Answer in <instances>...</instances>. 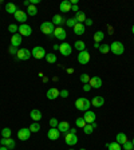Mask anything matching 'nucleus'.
<instances>
[{
  "instance_id": "nucleus-1",
  "label": "nucleus",
  "mask_w": 134,
  "mask_h": 150,
  "mask_svg": "<svg viewBox=\"0 0 134 150\" xmlns=\"http://www.w3.org/2000/svg\"><path fill=\"white\" fill-rule=\"evenodd\" d=\"M91 106V100H89L87 98H78V99L75 100V107L79 110V111H89Z\"/></svg>"
},
{
  "instance_id": "nucleus-2",
  "label": "nucleus",
  "mask_w": 134,
  "mask_h": 150,
  "mask_svg": "<svg viewBox=\"0 0 134 150\" xmlns=\"http://www.w3.org/2000/svg\"><path fill=\"white\" fill-rule=\"evenodd\" d=\"M110 51H111L114 55H122V54L125 52V46H123V43H121V42L116 40L113 42L111 44H110Z\"/></svg>"
},
{
  "instance_id": "nucleus-3",
  "label": "nucleus",
  "mask_w": 134,
  "mask_h": 150,
  "mask_svg": "<svg viewBox=\"0 0 134 150\" xmlns=\"http://www.w3.org/2000/svg\"><path fill=\"white\" fill-rule=\"evenodd\" d=\"M40 31L44 35H52L55 31V25L52 24V22H43L40 24Z\"/></svg>"
},
{
  "instance_id": "nucleus-4",
  "label": "nucleus",
  "mask_w": 134,
  "mask_h": 150,
  "mask_svg": "<svg viewBox=\"0 0 134 150\" xmlns=\"http://www.w3.org/2000/svg\"><path fill=\"white\" fill-rule=\"evenodd\" d=\"M32 56H34L35 59H43V58H46V50H44L42 46H35L34 50L31 51Z\"/></svg>"
},
{
  "instance_id": "nucleus-5",
  "label": "nucleus",
  "mask_w": 134,
  "mask_h": 150,
  "mask_svg": "<svg viewBox=\"0 0 134 150\" xmlns=\"http://www.w3.org/2000/svg\"><path fill=\"white\" fill-rule=\"evenodd\" d=\"M16 56H18L19 60H28L32 56V54H31V51L27 50V48H20V50H18Z\"/></svg>"
},
{
  "instance_id": "nucleus-6",
  "label": "nucleus",
  "mask_w": 134,
  "mask_h": 150,
  "mask_svg": "<svg viewBox=\"0 0 134 150\" xmlns=\"http://www.w3.org/2000/svg\"><path fill=\"white\" fill-rule=\"evenodd\" d=\"M30 137H31V131H30V129H28V127L19 129V131H18V138H19L20 141H27V139H30Z\"/></svg>"
},
{
  "instance_id": "nucleus-7",
  "label": "nucleus",
  "mask_w": 134,
  "mask_h": 150,
  "mask_svg": "<svg viewBox=\"0 0 134 150\" xmlns=\"http://www.w3.org/2000/svg\"><path fill=\"white\" fill-rule=\"evenodd\" d=\"M18 34H20L22 36H31V34H32L31 25H28L27 23H26V24H20L19 25V32Z\"/></svg>"
},
{
  "instance_id": "nucleus-8",
  "label": "nucleus",
  "mask_w": 134,
  "mask_h": 150,
  "mask_svg": "<svg viewBox=\"0 0 134 150\" xmlns=\"http://www.w3.org/2000/svg\"><path fill=\"white\" fill-rule=\"evenodd\" d=\"M65 142L69 145V146H74V145L78 144V135H77V134H71V133H66Z\"/></svg>"
},
{
  "instance_id": "nucleus-9",
  "label": "nucleus",
  "mask_w": 134,
  "mask_h": 150,
  "mask_svg": "<svg viewBox=\"0 0 134 150\" xmlns=\"http://www.w3.org/2000/svg\"><path fill=\"white\" fill-rule=\"evenodd\" d=\"M13 16H15L16 22H20L22 24H26V22H27V18H28L27 12H26V11H22V9H18Z\"/></svg>"
},
{
  "instance_id": "nucleus-10",
  "label": "nucleus",
  "mask_w": 134,
  "mask_h": 150,
  "mask_svg": "<svg viewBox=\"0 0 134 150\" xmlns=\"http://www.w3.org/2000/svg\"><path fill=\"white\" fill-rule=\"evenodd\" d=\"M78 62L81 63V64H87V63L90 62V54H89V51L84 50L78 54Z\"/></svg>"
},
{
  "instance_id": "nucleus-11",
  "label": "nucleus",
  "mask_w": 134,
  "mask_h": 150,
  "mask_svg": "<svg viewBox=\"0 0 134 150\" xmlns=\"http://www.w3.org/2000/svg\"><path fill=\"white\" fill-rule=\"evenodd\" d=\"M59 51L63 56H70L72 52V47L69 43H62L59 44Z\"/></svg>"
},
{
  "instance_id": "nucleus-12",
  "label": "nucleus",
  "mask_w": 134,
  "mask_h": 150,
  "mask_svg": "<svg viewBox=\"0 0 134 150\" xmlns=\"http://www.w3.org/2000/svg\"><path fill=\"white\" fill-rule=\"evenodd\" d=\"M52 35L56 39H59V40H65L66 38H67V32H66V30L63 27H56Z\"/></svg>"
},
{
  "instance_id": "nucleus-13",
  "label": "nucleus",
  "mask_w": 134,
  "mask_h": 150,
  "mask_svg": "<svg viewBox=\"0 0 134 150\" xmlns=\"http://www.w3.org/2000/svg\"><path fill=\"white\" fill-rule=\"evenodd\" d=\"M60 95V91L58 90L56 87H51V88H48L47 90V94H46V97L48 98L50 100H54V99H56V98Z\"/></svg>"
},
{
  "instance_id": "nucleus-14",
  "label": "nucleus",
  "mask_w": 134,
  "mask_h": 150,
  "mask_svg": "<svg viewBox=\"0 0 134 150\" xmlns=\"http://www.w3.org/2000/svg\"><path fill=\"white\" fill-rule=\"evenodd\" d=\"M89 84L91 86V88H101L102 87V84H103V82L99 76H91Z\"/></svg>"
},
{
  "instance_id": "nucleus-15",
  "label": "nucleus",
  "mask_w": 134,
  "mask_h": 150,
  "mask_svg": "<svg viewBox=\"0 0 134 150\" xmlns=\"http://www.w3.org/2000/svg\"><path fill=\"white\" fill-rule=\"evenodd\" d=\"M59 135H60V131L56 127H51L50 130H48V133H47V137H48V139H51V141L59 139Z\"/></svg>"
},
{
  "instance_id": "nucleus-16",
  "label": "nucleus",
  "mask_w": 134,
  "mask_h": 150,
  "mask_svg": "<svg viewBox=\"0 0 134 150\" xmlns=\"http://www.w3.org/2000/svg\"><path fill=\"white\" fill-rule=\"evenodd\" d=\"M22 40H23V36L20 34H13L12 36H11V46L16 47L18 48L20 44H22Z\"/></svg>"
},
{
  "instance_id": "nucleus-17",
  "label": "nucleus",
  "mask_w": 134,
  "mask_h": 150,
  "mask_svg": "<svg viewBox=\"0 0 134 150\" xmlns=\"http://www.w3.org/2000/svg\"><path fill=\"white\" fill-rule=\"evenodd\" d=\"M0 144L3 145V146H7L8 147V150L15 149V146H16L15 141H13L12 138H3V139H0Z\"/></svg>"
},
{
  "instance_id": "nucleus-18",
  "label": "nucleus",
  "mask_w": 134,
  "mask_h": 150,
  "mask_svg": "<svg viewBox=\"0 0 134 150\" xmlns=\"http://www.w3.org/2000/svg\"><path fill=\"white\" fill-rule=\"evenodd\" d=\"M83 118H84V121H86V123H94V122H95V118H97V115H95V112L94 111L89 110V111H84Z\"/></svg>"
},
{
  "instance_id": "nucleus-19",
  "label": "nucleus",
  "mask_w": 134,
  "mask_h": 150,
  "mask_svg": "<svg viewBox=\"0 0 134 150\" xmlns=\"http://www.w3.org/2000/svg\"><path fill=\"white\" fill-rule=\"evenodd\" d=\"M71 3H70V0H63L62 3L59 4V9H60V12L66 13V12H70L71 11Z\"/></svg>"
},
{
  "instance_id": "nucleus-20",
  "label": "nucleus",
  "mask_w": 134,
  "mask_h": 150,
  "mask_svg": "<svg viewBox=\"0 0 134 150\" xmlns=\"http://www.w3.org/2000/svg\"><path fill=\"white\" fill-rule=\"evenodd\" d=\"M56 129H58L60 133H65V134H66V133H69L71 127H70V123H69V122L62 121V122H59V125H58V127H56Z\"/></svg>"
},
{
  "instance_id": "nucleus-21",
  "label": "nucleus",
  "mask_w": 134,
  "mask_h": 150,
  "mask_svg": "<svg viewBox=\"0 0 134 150\" xmlns=\"http://www.w3.org/2000/svg\"><path fill=\"white\" fill-rule=\"evenodd\" d=\"M30 117H31V119L34 122H39L42 119V112L40 110H38V109H34L31 110V112H30Z\"/></svg>"
},
{
  "instance_id": "nucleus-22",
  "label": "nucleus",
  "mask_w": 134,
  "mask_h": 150,
  "mask_svg": "<svg viewBox=\"0 0 134 150\" xmlns=\"http://www.w3.org/2000/svg\"><path fill=\"white\" fill-rule=\"evenodd\" d=\"M52 24L54 25H56V27H60V24H63V23L66 22V19H63L62 18V15H59V13H56V15H54L52 16Z\"/></svg>"
},
{
  "instance_id": "nucleus-23",
  "label": "nucleus",
  "mask_w": 134,
  "mask_h": 150,
  "mask_svg": "<svg viewBox=\"0 0 134 150\" xmlns=\"http://www.w3.org/2000/svg\"><path fill=\"white\" fill-rule=\"evenodd\" d=\"M103 103H105V98L103 97H94L93 100H91V105L94 107H102Z\"/></svg>"
},
{
  "instance_id": "nucleus-24",
  "label": "nucleus",
  "mask_w": 134,
  "mask_h": 150,
  "mask_svg": "<svg viewBox=\"0 0 134 150\" xmlns=\"http://www.w3.org/2000/svg\"><path fill=\"white\" fill-rule=\"evenodd\" d=\"M74 34L81 36V35L84 34V24L83 23H77V25L74 27Z\"/></svg>"
},
{
  "instance_id": "nucleus-25",
  "label": "nucleus",
  "mask_w": 134,
  "mask_h": 150,
  "mask_svg": "<svg viewBox=\"0 0 134 150\" xmlns=\"http://www.w3.org/2000/svg\"><path fill=\"white\" fill-rule=\"evenodd\" d=\"M128 141H129V139H128V137H126L125 133H118V134H117V137H116V142H118L119 145L126 144Z\"/></svg>"
},
{
  "instance_id": "nucleus-26",
  "label": "nucleus",
  "mask_w": 134,
  "mask_h": 150,
  "mask_svg": "<svg viewBox=\"0 0 134 150\" xmlns=\"http://www.w3.org/2000/svg\"><path fill=\"white\" fill-rule=\"evenodd\" d=\"M6 11H7V13H9V15H15V12L18 11V7H16L13 3H7Z\"/></svg>"
},
{
  "instance_id": "nucleus-27",
  "label": "nucleus",
  "mask_w": 134,
  "mask_h": 150,
  "mask_svg": "<svg viewBox=\"0 0 134 150\" xmlns=\"http://www.w3.org/2000/svg\"><path fill=\"white\" fill-rule=\"evenodd\" d=\"M74 48L75 50H78L79 52H81V51H84L86 50V43H84L83 40H77L74 43Z\"/></svg>"
},
{
  "instance_id": "nucleus-28",
  "label": "nucleus",
  "mask_w": 134,
  "mask_h": 150,
  "mask_svg": "<svg viewBox=\"0 0 134 150\" xmlns=\"http://www.w3.org/2000/svg\"><path fill=\"white\" fill-rule=\"evenodd\" d=\"M103 39H105V34H103L102 31H97L94 34V42H95V43H101Z\"/></svg>"
},
{
  "instance_id": "nucleus-29",
  "label": "nucleus",
  "mask_w": 134,
  "mask_h": 150,
  "mask_svg": "<svg viewBox=\"0 0 134 150\" xmlns=\"http://www.w3.org/2000/svg\"><path fill=\"white\" fill-rule=\"evenodd\" d=\"M75 19H77V22L78 23H84V20H86V13L83 12V11H79V12L75 13Z\"/></svg>"
},
{
  "instance_id": "nucleus-30",
  "label": "nucleus",
  "mask_w": 134,
  "mask_h": 150,
  "mask_svg": "<svg viewBox=\"0 0 134 150\" xmlns=\"http://www.w3.org/2000/svg\"><path fill=\"white\" fill-rule=\"evenodd\" d=\"M106 147L109 150H121V145L118 144V142H110V144H106Z\"/></svg>"
},
{
  "instance_id": "nucleus-31",
  "label": "nucleus",
  "mask_w": 134,
  "mask_h": 150,
  "mask_svg": "<svg viewBox=\"0 0 134 150\" xmlns=\"http://www.w3.org/2000/svg\"><path fill=\"white\" fill-rule=\"evenodd\" d=\"M99 52L101 54H109L110 52V46L109 44H106V43H103V44H99Z\"/></svg>"
},
{
  "instance_id": "nucleus-32",
  "label": "nucleus",
  "mask_w": 134,
  "mask_h": 150,
  "mask_svg": "<svg viewBox=\"0 0 134 150\" xmlns=\"http://www.w3.org/2000/svg\"><path fill=\"white\" fill-rule=\"evenodd\" d=\"M46 60L48 63H51V64H52V63H56V54H46Z\"/></svg>"
},
{
  "instance_id": "nucleus-33",
  "label": "nucleus",
  "mask_w": 134,
  "mask_h": 150,
  "mask_svg": "<svg viewBox=\"0 0 134 150\" xmlns=\"http://www.w3.org/2000/svg\"><path fill=\"white\" fill-rule=\"evenodd\" d=\"M90 78H91L90 75H89V74H86V72H83V74H82L81 76H79V81H81L83 84H87L89 82H90Z\"/></svg>"
},
{
  "instance_id": "nucleus-34",
  "label": "nucleus",
  "mask_w": 134,
  "mask_h": 150,
  "mask_svg": "<svg viewBox=\"0 0 134 150\" xmlns=\"http://www.w3.org/2000/svg\"><path fill=\"white\" fill-rule=\"evenodd\" d=\"M38 13V8L35 6H30V7H27V15H30V16H35Z\"/></svg>"
},
{
  "instance_id": "nucleus-35",
  "label": "nucleus",
  "mask_w": 134,
  "mask_h": 150,
  "mask_svg": "<svg viewBox=\"0 0 134 150\" xmlns=\"http://www.w3.org/2000/svg\"><path fill=\"white\" fill-rule=\"evenodd\" d=\"M11 134H12V130L9 127H4L1 130V137L3 138H11Z\"/></svg>"
},
{
  "instance_id": "nucleus-36",
  "label": "nucleus",
  "mask_w": 134,
  "mask_h": 150,
  "mask_svg": "<svg viewBox=\"0 0 134 150\" xmlns=\"http://www.w3.org/2000/svg\"><path fill=\"white\" fill-rule=\"evenodd\" d=\"M75 125H77V127H79V129H83L84 126L87 125L86 123V121H84V118L82 117V118H78L77 121H75Z\"/></svg>"
},
{
  "instance_id": "nucleus-37",
  "label": "nucleus",
  "mask_w": 134,
  "mask_h": 150,
  "mask_svg": "<svg viewBox=\"0 0 134 150\" xmlns=\"http://www.w3.org/2000/svg\"><path fill=\"white\" fill-rule=\"evenodd\" d=\"M30 131H31V133H38V131L40 130V125H39V122H34V123H32L31 126H30Z\"/></svg>"
},
{
  "instance_id": "nucleus-38",
  "label": "nucleus",
  "mask_w": 134,
  "mask_h": 150,
  "mask_svg": "<svg viewBox=\"0 0 134 150\" xmlns=\"http://www.w3.org/2000/svg\"><path fill=\"white\" fill-rule=\"evenodd\" d=\"M93 131H94V127H93V125H91V123H87V125L83 127V133H84V134L90 135V134H93Z\"/></svg>"
},
{
  "instance_id": "nucleus-39",
  "label": "nucleus",
  "mask_w": 134,
  "mask_h": 150,
  "mask_svg": "<svg viewBox=\"0 0 134 150\" xmlns=\"http://www.w3.org/2000/svg\"><path fill=\"white\" fill-rule=\"evenodd\" d=\"M65 23L67 24V27H72V28H74L78 22H77V19H75V18H70V19H67Z\"/></svg>"
},
{
  "instance_id": "nucleus-40",
  "label": "nucleus",
  "mask_w": 134,
  "mask_h": 150,
  "mask_svg": "<svg viewBox=\"0 0 134 150\" xmlns=\"http://www.w3.org/2000/svg\"><path fill=\"white\" fill-rule=\"evenodd\" d=\"M8 31L12 32V35L13 34H18V32H19V27L16 24H9L8 25Z\"/></svg>"
},
{
  "instance_id": "nucleus-41",
  "label": "nucleus",
  "mask_w": 134,
  "mask_h": 150,
  "mask_svg": "<svg viewBox=\"0 0 134 150\" xmlns=\"http://www.w3.org/2000/svg\"><path fill=\"white\" fill-rule=\"evenodd\" d=\"M122 147H123V150H133L134 149V145H133V142H131V141H128L126 144L122 145Z\"/></svg>"
},
{
  "instance_id": "nucleus-42",
  "label": "nucleus",
  "mask_w": 134,
  "mask_h": 150,
  "mask_svg": "<svg viewBox=\"0 0 134 150\" xmlns=\"http://www.w3.org/2000/svg\"><path fill=\"white\" fill-rule=\"evenodd\" d=\"M58 125H59V121L56 118H51L50 119V126L51 127H58Z\"/></svg>"
},
{
  "instance_id": "nucleus-43",
  "label": "nucleus",
  "mask_w": 134,
  "mask_h": 150,
  "mask_svg": "<svg viewBox=\"0 0 134 150\" xmlns=\"http://www.w3.org/2000/svg\"><path fill=\"white\" fill-rule=\"evenodd\" d=\"M8 52L11 54V55H16V54H18V48H16V47H13V46H9Z\"/></svg>"
},
{
  "instance_id": "nucleus-44",
  "label": "nucleus",
  "mask_w": 134,
  "mask_h": 150,
  "mask_svg": "<svg viewBox=\"0 0 134 150\" xmlns=\"http://www.w3.org/2000/svg\"><path fill=\"white\" fill-rule=\"evenodd\" d=\"M69 95H70L69 90H62V91H60V95H59V97H62V98H67Z\"/></svg>"
},
{
  "instance_id": "nucleus-45",
  "label": "nucleus",
  "mask_w": 134,
  "mask_h": 150,
  "mask_svg": "<svg viewBox=\"0 0 134 150\" xmlns=\"http://www.w3.org/2000/svg\"><path fill=\"white\" fill-rule=\"evenodd\" d=\"M83 24H84V25H89V27H90V25H93V20H91V19H87V18H86V20H84Z\"/></svg>"
},
{
  "instance_id": "nucleus-46",
  "label": "nucleus",
  "mask_w": 134,
  "mask_h": 150,
  "mask_svg": "<svg viewBox=\"0 0 134 150\" xmlns=\"http://www.w3.org/2000/svg\"><path fill=\"white\" fill-rule=\"evenodd\" d=\"M71 11H74L75 13H77V12H79V7H78V4H74V6L71 7Z\"/></svg>"
},
{
  "instance_id": "nucleus-47",
  "label": "nucleus",
  "mask_w": 134,
  "mask_h": 150,
  "mask_svg": "<svg viewBox=\"0 0 134 150\" xmlns=\"http://www.w3.org/2000/svg\"><path fill=\"white\" fill-rule=\"evenodd\" d=\"M91 90V86H90V84H84V86H83V91H86V93H87V91H90Z\"/></svg>"
},
{
  "instance_id": "nucleus-48",
  "label": "nucleus",
  "mask_w": 134,
  "mask_h": 150,
  "mask_svg": "<svg viewBox=\"0 0 134 150\" xmlns=\"http://www.w3.org/2000/svg\"><path fill=\"white\" fill-rule=\"evenodd\" d=\"M30 1H31V4H32V6H36V4H39V3H40V0H30Z\"/></svg>"
},
{
  "instance_id": "nucleus-49",
  "label": "nucleus",
  "mask_w": 134,
  "mask_h": 150,
  "mask_svg": "<svg viewBox=\"0 0 134 150\" xmlns=\"http://www.w3.org/2000/svg\"><path fill=\"white\" fill-rule=\"evenodd\" d=\"M24 6L26 7H30V6H31V1H30V0H24Z\"/></svg>"
},
{
  "instance_id": "nucleus-50",
  "label": "nucleus",
  "mask_w": 134,
  "mask_h": 150,
  "mask_svg": "<svg viewBox=\"0 0 134 150\" xmlns=\"http://www.w3.org/2000/svg\"><path fill=\"white\" fill-rule=\"evenodd\" d=\"M69 133H71V134H77V129H72V127H71Z\"/></svg>"
},
{
  "instance_id": "nucleus-51",
  "label": "nucleus",
  "mask_w": 134,
  "mask_h": 150,
  "mask_svg": "<svg viewBox=\"0 0 134 150\" xmlns=\"http://www.w3.org/2000/svg\"><path fill=\"white\" fill-rule=\"evenodd\" d=\"M54 50H55V51L59 50V44H54Z\"/></svg>"
},
{
  "instance_id": "nucleus-52",
  "label": "nucleus",
  "mask_w": 134,
  "mask_h": 150,
  "mask_svg": "<svg viewBox=\"0 0 134 150\" xmlns=\"http://www.w3.org/2000/svg\"><path fill=\"white\" fill-rule=\"evenodd\" d=\"M109 34H110V35L114 34V32H113V27H110V25H109Z\"/></svg>"
},
{
  "instance_id": "nucleus-53",
  "label": "nucleus",
  "mask_w": 134,
  "mask_h": 150,
  "mask_svg": "<svg viewBox=\"0 0 134 150\" xmlns=\"http://www.w3.org/2000/svg\"><path fill=\"white\" fill-rule=\"evenodd\" d=\"M0 150H8V147H7V146H3V145H1V146H0Z\"/></svg>"
},
{
  "instance_id": "nucleus-54",
  "label": "nucleus",
  "mask_w": 134,
  "mask_h": 150,
  "mask_svg": "<svg viewBox=\"0 0 134 150\" xmlns=\"http://www.w3.org/2000/svg\"><path fill=\"white\" fill-rule=\"evenodd\" d=\"M67 72H69V74H72V72H74V69H67Z\"/></svg>"
},
{
  "instance_id": "nucleus-55",
  "label": "nucleus",
  "mask_w": 134,
  "mask_h": 150,
  "mask_svg": "<svg viewBox=\"0 0 134 150\" xmlns=\"http://www.w3.org/2000/svg\"><path fill=\"white\" fill-rule=\"evenodd\" d=\"M94 48H99V43H94Z\"/></svg>"
},
{
  "instance_id": "nucleus-56",
  "label": "nucleus",
  "mask_w": 134,
  "mask_h": 150,
  "mask_svg": "<svg viewBox=\"0 0 134 150\" xmlns=\"http://www.w3.org/2000/svg\"><path fill=\"white\" fill-rule=\"evenodd\" d=\"M91 125H93V127H94V129H97V127H98V125L95 123V122H94V123H91Z\"/></svg>"
},
{
  "instance_id": "nucleus-57",
  "label": "nucleus",
  "mask_w": 134,
  "mask_h": 150,
  "mask_svg": "<svg viewBox=\"0 0 134 150\" xmlns=\"http://www.w3.org/2000/svg\"><path fill=\"white\" fill-rule=\"evenodd\" d=\"M131 32H133V35H134V24H133V27H131Z\"/></svg>"
},
{
  "instance_id": "nucleus-58",
  "label": "nucleus",
  "mask_w": 134,
  "mask_h": 150,
  "mask_svg": "<svg viewBox=\"0 0 134 150\" xmlns=\"http://www.w3.org/2000/svg\"><path fill=\"white\" fill-rule=\"evenodd\" d=\"M79 150H86V149H84V147H82V149H79Z\"/></svg>"
},
{
  "instance_id": "nucleus-59",
  "label": "nucleus",
  "mask_w": 134,
  "mask_h": 150,
  "mask_svg": "<svg viewBox=\"0 0 134 150\" xmlns=\"http://www.w3.org/2000/svg\"><path fill=\"white\" fill-rule=\"evenodd\" d=\"M131 142H133V145H134V138H133V139H131Z\"/></svg>"
},
{
  "instance_id": "nucleus-60",
  "label": "nucleus",
  "mask_w": 134,
  "mask_h": 150,
  "mask_svg": "<svg viewBox=\"0 0 134 150\" xmlns=\"http://www.w3.org/2000/svg\"><path fill=\"white\" fill-rule=\"evenodd\" d=\"M69 150H75V149H69Z\"/></svg>"
},
{
  "instance_id": "nucleus-61",
  "label": "nucleus",
  "mask_w": 134,
  "mask_h": 150,
  "mask_svg": "<svg viewBox=\"0 0 134 150\" xmlns=\"http://www.w3.org/2000/svg\"><path fill=\"white\" fill-rule=\"evenodd\" d=\"M0 146H1V144H0Z\"/></svg>"
},
{
  "instance_id": "nucleus-62",
  "label": "nucleus",
  "mask_w": 134,
  "mask_h": 150,
  "mask_svg": "<svg viewBox=\"0 0 134 150\" xmlns=\"http://www.w3.org/2000/svg\"><path fill=\"white\" fill-rule=\"evenodd\" d=\"M133 150H134V149H133Z\"/></svg>"
}]
</instances>
